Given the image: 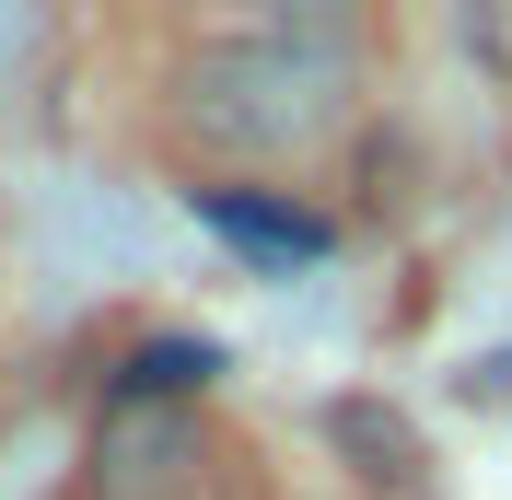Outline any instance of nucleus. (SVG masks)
<instances>
[{
  "instance_id": "nucleus-1",
  "label": "nucleus",
  "mask_w": 512,
  "mask_h": 500,
  "mask_svg": "<svg viewBox=\"0 0 512 500\" xmlns=\"http://www.w3.org/2000/svg\"><path fill=\"white\" fill-rule=\"evenodd\" d=\"M187 128L210 152H245V163H280V152H315L326 128L350 117V35L338 24H256L222 35L187 59Z\"/></svg>"
},
{
  "instance_id": "nucleus-2",
  "label": "nucleus",
  "mask_w": 512,
  "mask_h": 500,
  "mask_svg": "<svg viewBox=\"0 0 512 500\" xmlns=\"http://www.w3.org/2000/svg\"><path fill=\"white\" fill-rule=\"evenodd\" d=\"M187 466H198L187 407H140L128 396L117 419H105V442H94V500H175Z\"/></svg>"
},
{
  "instance_id": "nucleus-3",
  "label": "nucleus",
  "mask_w": 512,
  "mask_h": 500,
  "mask_svg": "<svg viewBox=\"0 0 512 500\" xmlns=\"http://www.w3.org/2000/svg\"><path fill=\"white\" fill-rule=\"evenodd\" d=\"M198 221H210L222 245H245L256 268H315L326 256V221L315 210H280V198H256V187H198Z\"/></svg>"
},
{
  "instance_id": "nucleus-4",
  "label": "nucleus",
  "mask_w": 512,
  "mask_h": 500,
  "mask_svg": "<svg viewBox=\"0 0 512 500\" xmlns=\"http://www.w3.org/2000/svg\"><path fill=\"white\" fill-rule=\"evenodd\" d=\"M198 373H210V349H198V338H163V349H140V361H128V396H140V407H175Z\"/></svg>"
}]
</instances>
